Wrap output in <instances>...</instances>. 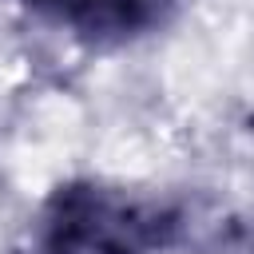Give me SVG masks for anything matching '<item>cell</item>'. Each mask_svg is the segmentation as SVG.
<instances>
[{"label": "cell", "mask_w": 254, "mask_h": 254, "mask_svg": "<svg viewBox=\"0 0 254 254\" xmlns=\"http://www.w3.org/2000/svg\"><path fill=\"white\" fill-rule=\"evenodd\" d=\"M187 234V210L171 198L99 179L60 183L36 210V254H167Z\"/></svg>", "instance_id": "1"}, {"label": "cell", "mask_w": 254, "mask_h": 254, "mask_svg": "<svg viewBox=\"0 0 254 254\" xmlns=\"http://www.w3.org/2000/svg\"><path fill=\"white\" fill-rule=\"evenodd\" d=\"M36 20L79 36L87 44H127L135 36L155 32L171 0H16Z\"/></svg>", "instance_id": "2"}]
</instances>
